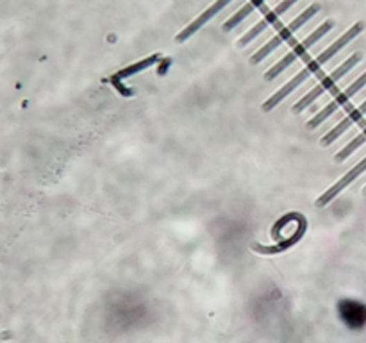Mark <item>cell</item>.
Returning <instances> with one entry per match:
<instances>
[{"label":"cell","mask_w":366,"mask_h":343,"mask_svg":"<svg viewBox=\"0 0 366 343\" xmlns=\"http://www.w3.org/2000/svg\"><path fill=\"white\" fill-rule=\"evenodd\" d=\"M365 143H366V127L363 129V132H359V134L356 136V138H354V140L350 141V143H347L345 147L341 148L340 152H338L336 156H334V159H336V161H345V159L350 156V154L356 152V150H358V148L361 147V145H365Z\"/></svg>","instance_id":"7c38bea8"},{"label":"cell","mask_w":366,"mask_h":343,"mask_svg":"<svg viewBox=\"0 0 366 343\" xmlns=\"http://www.w3.org/2000/svg\"><path fill=\"white\" fill-rule=\"evenodd\" d=\"M332 27H334V20H325L324 24H322V26H320L318 29L313 30V33L309 34V36H307V38L304 39L302 43H298L297 47H293V51L288 52V54H286L284 58H282V60L279 61V63L273 64V67L270 68L268 72L264 73V79H266V81H273L275 77L281 76V73L284 72L286 68L291 67V64H293L295 61L298 60V58H302V55L306 54V52L309 51V49H311L313 45H315V43L318 42L320 38H324L325 34H327L329 30L332 29Z\"/></svg>","instance_id":"7a4b0ae2"},{"label":"cell","mask_w":366,"mask_h":343,"mask_svg":"<svg viewBox=\"0 0 366 343\" xmlns=\"http://www.w3.org/2000/svg\"><path fill=\"white\" fill-rule=\"evenodd\" d=\"M295 2H298V0H282L281 4L277 6V8H273L270 13H266V17H264L263 20L257 21L256 26L243 34L241 38L238 39V47H245V45H248L250 42H254V39H256L264 29H268L270 26H273V24H275V21L279 20V18H281L282 15H284L286 11L291 8V6L295 4Z\"/></svg>","instance_id":"8992f818"},{"label":"cell","mask_w":366,"mask_h":343,"mask_svg":"<svg viewBox=\"0 0 366 343\" xmlns=\"http://www.w3.org/2000/svg\"><path fill=\"white\" fill-rule=\"evenodd\" d=\"M361 60H363L361 52H356V54L350 55L349 60L343 61V63H341L340 67L336 68V70H332V72L329 73L327 77H324V79H322V82H320V85H316L315 88L309 91V94L304 95V97L300 98V100H298L293 107H291V111H293V113H302L306 107L311 106L316 98L322 97L325 91H329V89L334 88V85H336L340 79H343V77H345L347 73H349L354 67H356V64L361 63Z\"/></svg>","instance_id":"6da1fadb"},{"label":"cell","mask_w":366,"mask_h":343,"mask_svg":"<svg viewBox=\"0 0 366 343\" xmlns=\"http://www.w3.org/2000/svg\"><path fill=\"white\" fill-rule=\"evenodd\" d=\"M159 60H161V54H154V55H149V58H145V60H141V61H138V63L131 64V67L122 68V70H118L115 76L111 77V82H120L122 79H127V77L136 76V73L143 72V70H147V68L154 67V64L158 63Z\"/></svg>","instance_id":"30bf717a"},{"label":"cell","mask_w":366,"mask_h":343,"mask_svg":"<svg viewBox=\"0 0 366 343\" xmlns=\"http://www.w3.org/2000/svg\"><path fill=\"white\" fill-rule=\"evenodd\" d=\"M365 114H366V100H363V104H359L358 107H354V109L350 111L349 114H347L345 118H343L340 123H338L336 127L331 129V131H329L327 134H325L324 138H322V145H331L332 141L338 140V138H340V136L343 134V132L349 131V129L352 127L354 123H358L359 120H361L363 116H365Z\"/></svg>","instance_id":"9c48e42d"},{"label":"cell","mask_w":366,"mask_h":343,"mask_svg":"<svg viewBox=\"0 0 366 343\" xmlns=\"http://www.w3.org/2000/svg\"><path fill=\"white\" fill-rule=\"evenodd\" d=\"M365 86H366V72L363 73V76H359L358 79H356V81L352 82V85L347 86V88L343 89V91H340V94L336 95V98H334L332 102H329L327 106H325L324 109L320 111L318 114H315V116H313V118L309 120V122H307V129H316V127H318L320 123H324L325 120H327L329 116H331V114H334L338 109H340V107L345 106L347 102H349L350 98L354 97V95L359 94V91H361V89L365 88Z\"/></svg>","instance_id":"277c9868"},{"label":"cell","mask_w":366,"mask_h":343,"mask_svg":"<svg viewBox=\"0 0 366 343\" xmlns=\"http://www.w3.org/2000/svg\"><path fill=\"white\" fill-rule=\"evenodd\" d=\"M264 2H266V0H250V2H247L245 6H241V8H239L238 11H236V13L223 24V26H221V29L232 30L236 26H239V24H241V21L254 11V9H259Z\"/></svg>","instance_id":"8fae6325"},{"label":"cell","mask_w":366,"mask_h":343,"mask_svg":"<svg viewBox=\"0 0 366 343\" xmlns=\"http://www.w3.org/2000/svg\"><path fill=\"white\" fill-rule=\"evenodd\" d=\"M363 29H365V24L363 21H358V24H354L352 27H350L349 30H347L345 34H341L340 38L336 39V42L332 43L331 47L325 49L322 54H318V58H315V60L311 61V63H307L306 67V72L309 73V76H313V73H316L320 70V67H324L325 63H327L329 60H332L334 55L338 54V52L341 51L343 47H347L350 42H352L356 36H359V34L363 33Z\"/></svg>","instance_id":"5b68a950"},{"label":"cell","mask_w":366,"mask_h":343,"mask_svg":"<svg viewBox=\"0 0 366 343\" xmlns=\"http://www.w3.org/2000/svg\"><path fill=\"white\" fill-rule=\"evenodd\" d=\"M318 11H320V4L309 6L306 11H302V13L298 15V17L295 18L293 21H291L290 26H286L284 29L279 30V34H275V36H273V38L270 39L268 43H264L263 47H261L259 51L256 52V54L252 55L250 63L256 64V63H259V61H263L264 58H268V55L272 54V52L275 51L277 47H281L282 43L288 42V39H290L291 36H293V34L297 33V30L300 29V27H302L307 20H311L313 17H316V15H318Z\"/></svg>","instance_id":"3957f363"},{"label":"cell","mask_w":366,"mask_h":343,"mask_svg":"<svg viewBox=\"0 0 366 343\" xmlns=\"http://www.w3.org/2000/svg\"><path fill=\"white\" fill-rule=\"evenodd\" d=\"M365 172H366V156L363 157L361 161H359L358 165L354 166V168H350L349 172H347V174L340 179V181L334 182V184H332V186L329 188L327 191H325L324 195H322L318 200H316V206H318V208H324V206H327V204L331 202V200H334V197L340 195L341 191L345 190V188L349 186V184H352V182L356 181V179H358L359 175L365 174Z\"/></svg>","instance_id":"52a82bcc"},{"label":"cell","mask_w":366,"mask_h":343,"mask_svg":"<svg viewBox=\"0 0 366 343\" xmlns=\"http://www.w3.org/2000/svg\"><path fill=\"white\" fill-rule=\"evenodd\" d=\"M230 2H232V0H217V2H214L213 6H209V8L205 9L204 13L199 15V18H195V20H193L192 24H190V26L184 27V29L181 30L179 34H177V38H175V42L184 43L186 39L192 38V36L196 33V30L202 29V27H204L205 24H208V21L211 20V18L217 17V15L221 11V9L226 8V6H229Z\"/></svg>","instance_id":"ba28073f"},{"label":"cell","mask_w":366,"mask_h":343,"mask_svg":"<svg viewBox=\"0 0 366 343\" xmlns=\"http://www.w3.org/2000/svg\"><path fill=\"white\" fill-rule=\"evenodd\" d=\"M365 195H366V188H365Z\"/></svg>","instance_id":"4fadbf2b"}]
</instances>
